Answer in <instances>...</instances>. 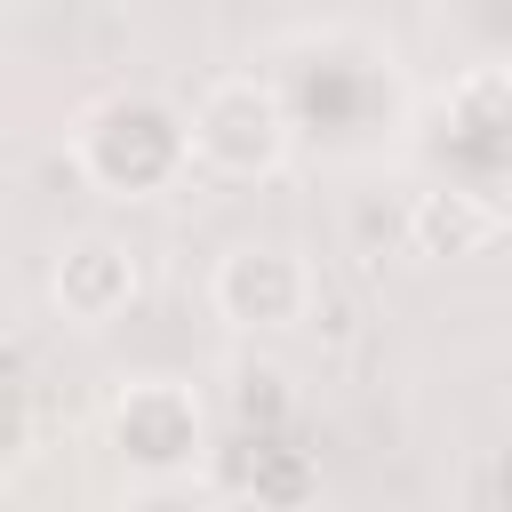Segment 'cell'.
I'll return each mask as SVG.
<instances>
[{"label": "cell", "mask_w": 512, "mask_h": 512, "mask_svg": "<svg viewBox=\"0 0 512 512\" xmlns=\"http://www.w3.org/2000/svg\"><path fill=\"white\" fill-rule=\"evenodd\" d=\"M208 296L232 328H296L312 312V264L288 240H240V248L216 256Z\"/></svg>", "instance_id": "cell-3"}, {"label": "cell", "mask_w": 512, "mask_h": 512, "mask_svg": "<svg viewBox=\"0 0 512 512\" xmlns=\"http://www.w3.org/2000/svg\"><path fill=\"white\" fill-rule=\"evenodd\" d=\"M112 448H120L136 472H152V480L184 472V464L200 456V400H192L176 376L128 384V392L112 400Z\"/></svg>", "instance_id": "cell-4"}, {"label": "cell", "mask_w": 512, "mask_h": 512, "mask_svg": "<svg viewBox=\"0 0 512 512\" xmlns=\"http://www.w3.org/2000/svg\"><path fill=\"white\" fill-rule=\"evenodd\" d=\"M72 160L88 184H104L112 200H152L192 168V128L184 112H168L144 88H112L72 120Z\"/></svg>", "instance_id": "cell-1"}, {"label": "cell", "mask_w": 512, "mask_h": 512, "mask_svg": "<svg viewBox=\"0 0 512 512\" xmlns=\"http://www.w3.org/2000/svg\"><path fill=\"white\" fill-rule=\"evenodd\" d=\"M56 304H64V320H80V328H104V320H120L128 304H136V248H120L112 232H80L64 256H56Z\"/></svg>", "instance_id": "cell-5"}, {"label": "cell", "mask_w": 512, "mask_h": 512, "mask_svg": "<svg viewBox=\"0 0 512 512\" xmlns=\"http://www.w3.org/2000/svg\"><path fill=\"white\" fill-rule=\"evenodd\" d=\"M184 128H192V168L232 176V184L272 176V168L288 160V144H296L288 96H280L272 80H256V72H224V80H208V88L192 96Z\"/></svg>", "instance_id": "cell-2"}]
</instances>
